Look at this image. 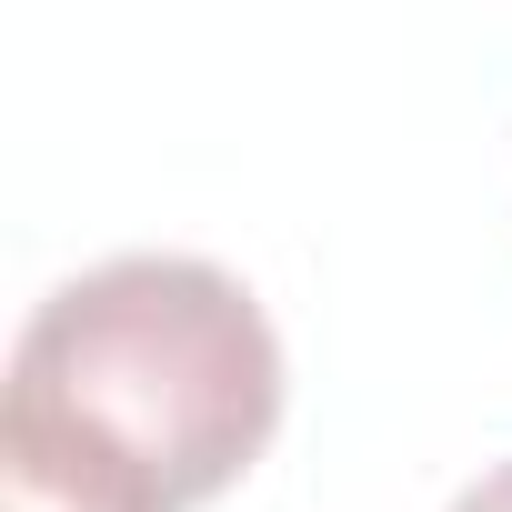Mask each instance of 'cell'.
I'll list each match as a JSON object with an SVG mask.
<instances>
[{
  "label": "cell",
  "mask_w": 512,
  "mask_h": 512,
  "mask_svg": "<svg viewBox=\"0 0 512 512\" xmlns=\"http://www.w3.org/2000/svg\"><path fill=\"white\" fill-rule=\"evenodd\" d=\"M452 512H512V462H492L482 482H462V502Z\"/></svg>",
  "instance_id": "cell-3"
},
{
  "label": "cell",
  "mask_w": 512,
  "mask_h": 512,
  "mask_svg": "<svg viewBox=\"0 0 512 512\" xmlns=\"http://www.w3.org/2000/svg\"><path fill=\"white\" fill-rule=\"evenodd\" d=\"M282 432V342L221 262L121 251L61 282L0 402V462L91 482L121 512H201Z\"/></svg>",
  "instance_id": "cell-1"
},
{
  "label": "cell",
  "mask_w": 512,
  "mask_h": 512,
  "mask_svg": "<svg viewBox=\"0 0 512 512\" xmlns=\"http://www.w3.org/2000/svg\"><path fill=\"white\" fill-rule=\"evenodd\" d=\"M0 512H121V502H101L91 482H61L41 462H0Z\"/></svg>",
  "instance_id": "cell-2"
}]
</instances>
